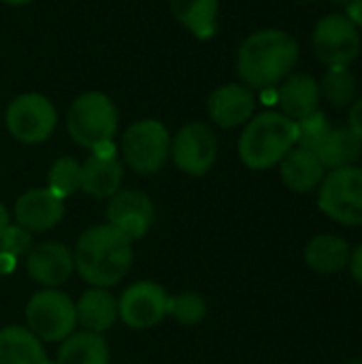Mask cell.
Here are the masks:
<instances>
[{
    "label": "cell",
    "instance_id": "cell-1",
    "mask_svg": "<svg viewBox=\"0 0 362 364\" xmlns=\"http://www.w3.org/2000/svg\"><path fill=\"white\" fill-rule=\"evenodd\" d=\"M301 47L282 28H262L243 38L237 49L235 66L243 85L250 90L277 87L299 64Z\"/></svg>",
    "mask_w": 362,
    "mask_h": 364
},
{
    "label": "cell",
    "instance_id": "cell-2",
    "mask_svg": "<svg viewBox=\"0 0 362 364\" xmlns=\"http://www.w3.org/2000/svg\"><path fill=\"white\" fill-rule=\"evenodd\" d=\"M75 271L92 288H111L132 267V241L111 224L87 228L75 243Z\"/></svg>",
    "mask_w": 362,
    "mask_h": 364
},
{
    "label": "cell",
    "instance_id": "cell-3",
    "mask_svg": "<svg viewBox=\"0 0 362 364\" xmlns=\"http://www.w3.org/2000/svg\"><path fill=\"white\" fill-rule=\"evenodd\" d=\"M297 145V122L280 111L254 115L237 143V154L250 171H269Z\"/></svg>",
    "mask_w": 362,
    "mask_h": 364
},
{
    "label": "cell",
    "instance_id": "cell-4",
    "mask_svg": "<svg viewBox=\"0 0 362 364\" xmlns=\"http://www.w3.org/2000/svg\"><path fill=\"white\" fill-rule=\"evenodd\" d=\"M119 126V113L113 98L105 92L90 90L79 94L66 113L68 136L85 149L113 141Z\"/></svg>",
    "mask_w": 362,
    "mask_h": 364
},
{
    "label": "cell",
    "instance_id": "cell-5",
    "mask_svg": "<svg viewBox=\"0 0 362 364\" xmlns=\"http://www.w3.org/2000/svg\"><path fill=\"white\" fill-rule=\"evenodd\" d=\"M122 158L139 175H154L171 160V132L154 117L132 122L122 134Z\"/></svg>",
    "mask_w": 362,
    "mask_h": 364
},
{
    "label": "cell",
    "instance_id": "cell-6",
    "mask_svg": "<svg viewBox=\"0 0 362 364\" xmlns=\"http://www.w3.org/2000/svg\"><path fill=\"white\" fill-rule=\"evenodd\" d=\"M318 209L341 226H362V166L329 171L318 188Z\"/></svg>",
    "mask_w": 362,
    "mask_h": 364
},
{
    "label": "cell",
    "instance_id": "cell-7",
    "mask_svg": "<svg viewBox=\"0 0 362 364\" xmlns=\"http://www.w3.org/2000/svg\"><path fill=\"white\" fill-rule=\"evenodd\" d=\"M26 328L36 339L45 343L64 341L77 328L75 303L58 288H45L30 296L26 305Z\"/></svg>",
    "mask_w": 362,
    "mask_h": 364
},
{
    "label": "cell",
    "instance_id": "cell-8",
    "mask_svg": "<svg viewBox=\"0 0 362 364\" xmlns=\"http://www.w3.org/2000/svg\"><path fill=\"white\" fill-rule=\"evenodd\" d=\"M4 124L15 141L23 145H38L53 134L58 126V109L45 94L26 92L6 105Z\"/></svg>",
    "mask_w": 362,
    "mask_h": 364
},
{
    "label": "cell",
    "instance_id": "cell-9",
    "mask_svg": "<svg viewBox=\"0 0 362 364\" xmlns=\"http://www.w3.org/2000/svg\"><path fill=\"white\" fill-rule=\"evenodd\" d=\"M312 43L318 60L331 66H348L358 58L362 38L346 13H329L314 26Z\"/></svg>",
    "mask_w": 362,
    "mask_h": 364
},
{
    "label": "cell",
    "instance_id": "cell-10",
    "mask_svg": "<svg viewBox=\"0 0 362 364\" xmlns=\"http://www.w3.org/2000/svg\"><path fill=\"white\" fill-rule=\"evenodd\" d=\"M215 158L218 139L205 122H190L171 136V160L190 177L207 175L215 164Z\"/></svg>",
    "mask_w": 362,
    "mask_h": 364
},
{
    "label": "cell",
    "instance_id": "cell-11",
    "mask_svg": "<svg viewBox=\"0 0 362 364\" xmlns=\"http://www.w3.org/2000/svg\"><path fill=\"white\" fill-rule=\"evenodd\" d=\"M166 303L169 294L160 284L137 282L117 299V318L134 331H147L166 318Z\"/></svg>",
    "mask_w": 362,
    "mask_h": 364
},
{
    "label": "cell",
    "instance_id": "cell-12",
    "mask_svg": "<svg viewBox=\"0 0 362 364\" xmlns=\"http://www.w3.org/2000/svg\"><path fill=\"white\" fill-rule=\"evenodd\" d=\"M156 218L151 198L141 190H119L109 198L107 224L117 228L130 241L143 239Z\"/></svg>",
    "mask_w": 362,
    "mask_h": 364
},
{
    "label": "cell",
    "instance_id": "cell-13",
    "mask_svg": "<svg viewBox=\"0 0 362 364\" xmlns=\"http://www.w3.org/2000/svg\"><path fill=\"white\" fill-rule=\"evenodd\" d=\"M207 113L224 130L245 126L256 113V94L243 83H224L209 94Z\"/></svg>",
    "mask_w": 362,
    "mask_h": 364
},
{
    "label": "cell",
    "instance_id": "cell-14",
    "mask_svg": "<svg viewBox=\"0 0 362 364\" xmlns=\"http://www.w3.org/2000/svg\"><path fill=\"white\" fill-rule=\"evenodd\" d=\"M26 271L32 282L45 286V288H60L66 284L75 271L73 252L58 243L47 241L36 247H32L26 256Z\"/></svg>",
    "mask_w": 362,
    "mask_h": 364
},
{
    "label": "cell",
    "instance_id": "cell-15",
    "mask_svg": "<svg viewBox=\"0 0 362 364\" xmlns=\"http://www.w3.org/2000/svg\"><path fill=\"white\" fill-rule=\"evenodd\" d=\"M64 200L49 188H32L15 200V220L30 232H47L64 218Z\"/></svg>",
    "mask_w": 362,
    "mask_h": 364
},
{
    "label": "cell",
    "instance_id": "cell-16",
    "mask_svg": "<svg viewBox=\"0 0 362 364\" xmlns=\"http://www.w3.org/2000/svg\"><path fill=\"white\" fill-rule=\"evenodd\" d=\"M320 83L307 73H292L277 85L280 113L299 122L318 111L320 105Z\"/></svg>",
    "mask_w": 362,
    "mask_h": 364
},
{
    "label": "cell",
    "instance_id": "cell-17",
    "mask_svg": "<svg viewBox=\"0 0 362 364\" xmlns=\"http://www.w3.org/2000/svg\"><path fill=\"white\" fill-rule=\"evenodd\" d=\"M277 166L284 186L297 194H309L318 190L326 175V168L320 162V158L314 151L303 149L299 145H294Z\"/></svg>",
    "mask_w": 362,
    "mask_h": 364
},
{
    "label": "cell",
    "instance_id": "cell-18",
    "mask_svg": "<svg viewBox=\"0 0 362 364\" xmlns=\"http://www.w3.org/2000/svg\"><path fill=\"white\" fill-rule=\"evenodd\" d=\"M124 181V164L119 156L105 158L90 154L85 162H81V192L92 198H111L122 190Z\"/></svg>",
    "mask_w": 362,
    "mask_h": 364
},
{
    "label": "cell",
    "instance_id": "cell-19",
    "mask_svg": "<svg viewBox=\"0 0 362 364\" xmlns=\"http://www.w3.org/2000/svg\"><path fill=\"white\" fill-rule=\"evenodd\" d=\"M350 256H352L350 243L333 232L316 235L314 239H309L303 252L305 264L318 275H335L344 271L350 262Z\"/></svg>",
    "mask_w": 362,
    "mask_h": 364
},
{
    "label": "cell",
    "instance_id": "cell-20",
    "mask_svg": "<svg viewBox=\"0 0 362 364\" xmlns=\"http://www.w3.org/2000/svg\"><path fill=\"white\" fill-rule=\"evenodd\" d=\"M75 311L83 331L102 335L117 322V299L107 288H90L75 303Z\"/></svg>",
    "mask_w": 362,
    "mask_h": 364
},
{
    "label": "cell",
    "instance_id": "cell-21",
    "mask_svg": "<svg viewBox=\"0 0 362 364\" xmlns=\"http://www.w3.org/2000/svg\"><path fill=\"white\" fill-rule=\"evenodd\" d=\"M173 17L194 38L211 41L220 26V0H169Z\"/></svg>",
    "mask_w": 362,
    "mask_h": 364
},
{
    "label": "cell",
    "instance_id": "cell-22",
    "mask_svg": "<svg viewBox=\"0 0 362 364\" xmlns=\"http://www.w3.org/2000/svg\"><path fill=\"white\" fill-rule=\"evenodd\" d=\"M0 364H53L49 363L43 341L26 326L0 328Z\"/></svg>",
    "mask_w": 362,
    "mask_h": 364
},
{
    "label": "cell",
    "instance_id": "cell-23",
    "mask_svg": "<svg viewBox=\"0 0 362 364\" xmlns=\"http://www.w3.org/2000/svg\"><path fill=\"white\" fill-rule=\"evenodd\" d=\"M109 348L102 335L79 331L66 337L53 364H109Z\"/></svg>",
    "mask_w": 362,
    "mask_h": 364
},
{
    "label": "cell",
    "instance_id": "cell-24",
    "mask_svg": "<svg viewBox=\"0 0 362 364\" xmlns=\"http://www.w3.org/2000/svg\"><path fill=\"white\" fill-rule=\"evenodd\" d=\"M316 156L324 164L326 171L354 166L356 160L362 156V143L358 136L346 126V128H333L324 143L318 147Z\"/></svg>",
    "mask_w": 362,
    "mask_h": 364
},
{
    "label": "cell",
    "instance_id": "cell-25",
    "mask_svg": "<svg viewBox=\"0 0 362 364\" xmlns=\"http://www.w3.org/2000/svg\"><path fill=\"white\" fill-rule=\"evenodd\" d=\"M320 94L335 109H346L358 98L356 77L348 70V66H331L320 81Z\"/></svg>",
    "mask_w": 362,
    "mask_h": 364
},
{
    "label": "cell",
    "instance_id": "cell-26",
    "mask_svg": "<svg viewBox=\"0 0 362 364\" xmlns=\"http://www.w3.org/2000/svg\"><path fill=\"white\" fill-rule=\"evenodd\" d=\"M47 188L62 200L81 190V162L70 156L58 158L47 173Z\"/></svg>",
    "mask_w": 362,
    "mask_h": 364
},
{
    "label": "cell",
    "instance_id": "cell-27",
    "mask_svg": "<svg viewBox=\"0 0 362 364\" xmlns=\"http://www.w3.org/2000/svg\"><path fill=\"white\" fill-rule=\"evenodd\" d=\"M166 316H173L179 324L194 326L207 318V301L198 292H181L177 296H169Z\"/></svg>",
    "mask_w": 362,
    "mask_h": 364
},
{
    "label": "cell",
    "instance_id": "cell-28",
    "mask_svg": "<svg viewBox=\"0 0 362 364\" xmlns=\"http://www.w3.org/2000/svg\"><path fill=\"white\" fill-rule=\"evenodd\" d=\"M331 130H333V126H331L329 117L318 109L316 113L297 122V145L316 154Z\"/></svg>",
    "mask_w": 362,
    "mask_h": 364
},
{
    "label": "cell",
    "instance_id": "cell-29",
    "mask_svg": "<svg viewBox=\"0 0 362 364\" xmlns=\"http://www.w3.org/2000/svg\"><path fill=\"white\" fill-rule=\"evenodd\" d=\"M32 250V232L26 230L23 226H11L4 230L2 239H0V252H6L15 258L28 254Z\"/></svg>",
    "mask_w": 362,
    "mask_h": 364
},
{
    "label": "cell",
    "instance_id": "cell-30",
    "mask_svg": "<svg viewBox=\"0 0 362 364\" xmlns=\"http://www.w3.org/2000/svg\"><path fill=\"white\" fill-rule=\"evenodd\" d=\"M348 128L358 136L362 143V96H358L352 105H350V113H348Z\"/></svg>",
    "mask_w": 362,
    "mask_h": 364
},
{
    "label": "cell",
    "instance_id": "cell-31",
    "mask_svg": "<svg viewBox=\"0 0 362 364\" xmlns=\"http://www.w3.org/2000/svg\"><path fill=\"white\" fill-rule=\"evenodd\" d=\"M348 269H350V273H352V279H354L358 286H362V243L352 250Z\"/></svg>",
    "mask_w": 362,
    "mask_h": 364
},
{
    "label": "cell",
    "instance_id": "cell-32",
    "mask_svg": "<svg viewBox=\"0 0 362 364\" xmlns=\"http://www.w3.org/2000/svg\"><path fill=\"white\" fill-rule=\"evenodd\" d=\"M346 15L350 17V21L358 28L362 34V0H350L346 4Z\"/></svg>",
    "mask_w": 362,
    "mask_h": 364
},
{
    "label": "cell",
    "instance_id": "cell-33",
    "mask_svg": "<svg viewBox=\"0 0 362 364\" xmlns=\"http://www.w3.org/2000/svg\"><path fill=\"white\" fill-rule=\"evenodd\" d=\"M17 264V258L6 254V252H0V275H9Z\"/></svg>",
    "mask_w": 362,
    "mask_h": 364
},
{
    "label": "cell",
    "instance_id": "cell-34",
    "mask_svg": "<svg viewBox=\"0 0 362 364\" xmlns=\"http://www.w3.org/2000/svg\"><path fill=\"white\" fill-rule=\"evenodd\" d=\"M9 224H11L9 211H6V207L0 203V239H2V235H4V230L9 228Z\"/></svg>",
    "mask_w": 362,
    "mask_h": 364
},
{
    "label": "cell",
    "instance_id": "cell-35",
    "mask_svg": "<svg viewBox=\"0 0 362 364\" xmlns=\"http://www.w3.org/2000/svg\"><path fill=\"white\" fill-rule=\"evenodd\" d=\"M2 4H6V6H26V4H30L32 0H0Z\"/></svg>",
    "mask_w": 362,
    "mask_h": 364
},
{
    "label": "cell",
    "instance_id": "cell-36",
    "mask_svg": "<svg viewBox=\"0 0 362 364\" xmlns=\"http://www.w3.org/2000/svg\"><path fill=\"white\" fill-rule=\"evenodd\" d=\"M346 364H362V358H352V360H348Z\"/></svg>",
    "mask_w": 362,
    "mask_h": 364
},
{
    "label": "cell",
    "instance_id": "cell-37",
    "mask_svg": "<svg viewBox=\"0 0 362 364\" xmlns=\"http://www.w3.org/2000/svg\"><path fill=\"white\" fill-rule=\"evenodd\" d=\"M335 2H339V4H348L350 0H335Z\"/></svg>",
    "mask_w": 362,
    "mask_h": 364
},
{
    "label": "cell",
    "instance_id": "cell-38",
    "mask_svg": "<svg viewBox=\"0 0 362 364\" xmlns=\"http://www.w3.org/2000/svg\"><path fill=\"white\" fill-rule=\"evenodd\" d=\"M303 2H318V0H303Z\"/></svg>",
    "mask_w": 362,
    "mask_h": 364
}]
</instances>
